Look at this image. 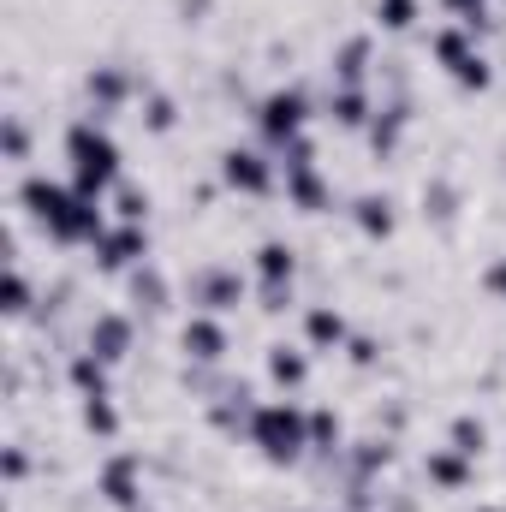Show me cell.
Returning a JSON list of instances; mask_svg holds the SVG:
<instances>
[{"label":"cell","instance_id":"f1b7e54d","mask_svg":"<svg viewBox=\"0 0 506 512\" xmlns=\"http://www.w3.org/2000/svg\"><path fill=\"white\" fill-rule=\"evenodd\" d=\"M370 24H376L381 36H417L423 0H370Z\"/></svg>","mask_w":506,"mask_h":512},{"label":"cell","instance_id":"836d02e7","mask_svg":"<svg viewBox=\"0 0 506 512\" xmlns=\"http://www.w3.org/2000/svg\"><path fill=\"white\" fill-rule=\"evenodd\" d=\"M30 161V126L18 108H6V167H24Z\"/></svg>","mask_w":506,"mask_h":512},{"label":"cell","instance_id":"f35d334b","mask_svg":"<svg viewBox=\"0 0 506 512\" xmlns=\"http://www.w3.org/2000/svg\"><path fill=\"white\" fill-rule=\"evenodd\" d=\"M501 78H506V54H501Z\"/></svg>","mask_w":506,"mask_h":512},{"label":"cell","instance_id":"ffe728a7","mask_svg":"<svg viewBox=\"0 0 506 512\" xmlns=\"http://www.w3.org/2000/svg\"><path fill=\"white\" fill-rule=\"evenodd\" d=\"M262 376H268V387L274 393H304L310 387V352L304 346H286V340H274L268 352H262Z\"/></svg>","mask_w":506,"mask_h":512},{"label":"cell","instance_id":"5bb4252c","mask_svg":"<svg viewBox=\"0 0 506 512\" xmlns=\"http://www.w3.org/2000/svg\"><path fill=\"white\" fill-rule=\"evenodd\" d=\"M411 120H417V114H411V96H405V90H399V96H381L376 120L364 126V155H370V161H393V155L405 149Z\"/></svg>","mask_w":506,"mask_h":512},{"label":"cell","instance_id":"4316f807","mask_svg":"<svg viewBox=\"0 0 506 512\" xmlns=\"http://www.w3.org/2000/svg\"><path fill=\"white\" fill-rule=\"evenodd\" d=\"M417 203H423V221H429V227H453L459 209H465V197H459V185H453L447 173H429L423 191H417Z\"/></svg>","mask_w":506,"mask_h":512},{"label":"cell","instance_id":"ac0fdd59","mask_svg":"<svg viewBox=\"0 0 506 512\" xmlns=\"http://www.w3.org/2000/svg\"><path fill=\"white\" fill-rule=\"evenodd\" d=\"M423 483H429L435 495H471V489H477V459H465V453H453V447L441 441V447L423 453Z\"/></svg>","mask_w":506,"mask_h":512},{"label":"cell","instance_id":"e575fe53","mask_svg":"<svg viewBox=\"0 0 506 512\" xmlns=\"http://www.w3.org/2000/svg\"><path fill=\"white\" fill-rule=\"evenodd\" d=\"M477 286H483V298H489V304H506V251L483 262V274H477Z\"/></svg>","mask_w":506,"mask_h":512},{"label":"cell","instance_id":"2e32d148","mask_svg":"<svg viewBox=\"0 0 506 512\" xmlns=\"http://www.w3.org/2000/svg\"><path fill=\"white\" fill-rule=\"evenodd\" d=\"M346 221H352V233H358L364 245H387V239L399 233V197H393V191H358V197L346 203Z\"/></svg>","mask_w":506,"mask_h":512},{"label":"cell","instance_id":"3957f363","mask_svg":"<svg viewBox=\"0 0 506 512\" xmlns=\"http://www.w3.org/2000/svg\"><path fill=\"white\" fill-rule=\"evenodd\" d=\"M245 447L268 471H292L310 459V405H298L292 393H274V399H256L251 423H245Z\"/></svg>","mask_w":506,"mask_h":512},{"label":"cell","instance_id":"f546056e","mask_svg":"<svg viewBox=\"0 0 506 512\" xmlns=\"http://www.w3.org/2000/svg\"><path fill=\"white\" fill-rule=\"evenodd\" d=\"M495 78H501V60H495L489 48H477L459 72H447V84H453L459 96H489V90H495Z\"/></svg>","mask_w":506,"mask_h":512},{"label":"cell","instance_id":"ba28073f","mask_svg":"<svg viewBox=\"0 0 506 512\" xmlns=\"http://www.w3.org/2000/svg\"><path fill=\"white\" fill-rule=\"evenodd\" d=\"M78 84H84V108L102 114V120H114V114L137 108V96H143V78L131 72L126 60H96V66H84Z\"/></svg>","mask_w":506,"mask_h":512},{"label":"cell","instance_id":"1f68e13d","mask_svg":"<svg viewBox=\"0 0 506 512\" xmlns=\"http://www.w3.org/2000/svg\"><path fill=\"white\" fill-rule=\"evenodd\" d=\"M0 477H6V495H24V483H30V447L18 435L0 447Z\"/></svg>","mask_w":506,"mask_h":512},{"label":"cell","instance_id":"7c38bea8","mask_svg":"<svg viewBox=\"0 0 506 512\" xmlns=\"http://www.w3.org/2000/svg\"><path fill=\"white\" fill-rule=\"evenodd\" d=\"M346 340H352V316L334 298H310L298 310V346L310 358H334V352H346Z\"/></svg>","mask_w":506,"mask_h":512},{"label":"cell","instance_id":"83f0119b","mask_svg":"<svg viewBox=\"0 0 506 512\" xmlns=\"http://www.w3.org/2000/svg\"><path fill=\"white\" fill-rule=\"evenodd\" d=\"M477 48H483V42H477V36H471L465 24H441V30L429 36V60H435L441 72H459V66H465V60H471Z\"/></svg>","mask_w":506,"mask_h":512},{"label":"cell","instance_id":"d6986e66","mask_svg":"<svg viewBox=\"0 0 506 512\" xmlns=\"http://www.w3.org/2000/svg\"><path fill=\"white\" fill-rule=\"evenodd\" d=\"M280 197H286V209H298V215H328L334 209V179L322 173V167H298V173H280Z\"/></svg>","mask_w":506,"mask_h":512},{"label":"cell","instance_id":"603a6c76","mask_svg":"<svg viewBox=\"0 0 506 512\" xmlns=\"http://www.w3.org/2000/svg\"><path fill=\"white\" fill-rule=\"evenodd\" d=\"M441 441H447L453 453L477 459V465H483V459L495 453V429H489V417H483V411H453V417H447V435H441Z\"/></svg>","mask_w":506,"mask_h":512},{"label":"cell","instance_id":"484cf974","mask_svg":"<svg viewBox=\"0 0 506 512\" xmlns=\"http://www.w3.org/2000/svg\"><path fill=\"white\" fill-rule=\"evenodd\" d=\"M179 120H185L179 96L161 90V84H143V96H137V126H143V137H173Z\"/></svg>","mask_w":506,"mask_h":512},{"label":"cell","instance_id":"5b68a950","mask_svg":"<svg viewBox=\"0 0 506 512\" xmlns=\"http://www.w3.org/2000/svg\"><path fill=\"white\" fill-rule=\"evenodd\" d=\"M251 274H256V298H262V316H286L298 304V274H304V256L292 239H256L251 245Z\"/></svg>","mask_w":506,"mask_h":512},{"label":"cell","instance_id":"7a4b0ae2","mask_svg":"<svg viewBox=\"0 0 506 512\" xmlns=\"http://www.w3.org/2000/svg\"><path fill=\"white\" fill-rule=\"evenodd\" d=\"M60 161H66V185L84 191V197H96V203H108L120 191V179H126L120 137L108 131L102 114H90V108L66 120V131H60Z\"/></svg>","mask_w":506,"mask_h":512},{"label":"cell","instance_id":"30bf717a","mask_svg":"<svg viewBox=\"0 0 506 512\" xmlns=\"http://www.w3.org/2000/svg\"><path fill=\"white\" fill-rule=\"evenodd\" d=\"M155 256V239L149 227H131V221H108V233L90 245V268L108 274V280H126L131 268H143Z\"/></svg>","mask_w":506,"mask_h":512},{"label":"cell","instance_id":"4fadbf2b","mask_svg":"<svg viewBox=\"0 0 506 512\" xmlns=\"http://www.w3.org/2000/svg\"><path fill=\"white\" fill-rule=\"evenodd\" d=\"M78 346H90L96 358H108L114 370L137 358V316L131 310H96L90 322H84V340Z\"/></svg>","mask_w":506,"mask_h":512},{"label":"cell","instance_id":"d590c367","mask_svg":"<svg viewBox=\"0 0 506 512\" xmlns=\"http://www.w3.org/2000/svg\"><path fill=\"white\" fill-rule=\"evenodd\" d=\"M209 12H215V0H173V18L179 24H203Z\"/></svg>","mask_w":506,"mask_h":512},{"label":"cell","instance_id":"7402d4cb","mask_svg":"<svg viewBox=\"0 0 506 512\" xmlns=\"http://www.w3.org/2000/svg\"><path fill=\"white\" fill-rule=\"evenodd\" d=\"M126 298H131V316H167L173 310V286H167V274H161L155 256L126 274Z\"/></svg>","mask_w":506,"mask_h":512},{"label":"cell","instance_id":"cb8c5ba5","mask_svg":"<svg viewBox=\"0 0 506 512\" xmlns=\"http://www.w3.org/2000/svg\"><path fill=\"white\" fill-rule=\"evenodd\" d=\"M66 387H72L78 399L114 393V364H108V358H96L90 346H72V352H66Z\"/></svg>","mask_w":506,"mask_h":512},{"label":"cell","instance_id":"ab89813d","mask_svg":"<svg viewBox=\"0 0 506 512\" xmlns=\"http://www.w3.org/2000/svg\"><path fill=\"white\" fill-rule=\"evenodd\" d=\"M501 453H506V447H501Z\"/></svg>","mask_w":506,"mask_h":512},{"label":"cell","instance_id":"9a60e30c","mask_svg":"<svg viewBox=\"0 0 506 512\" xmlns=\"http://www.w3.org/2000/svg\"><path fill=\"white\" fill-rule=\"evenodd\" d=\"M376 84H328V96H322V120L334 131H346V137H364V126L376 120Z\"/></svg>","mask_w":506,"mask_h":512},{"label":"cell","instance_id":"8d00e7d4","mask_svg":"<svg viewBox=\"0 0 506 512\" xmlns=\"http://www.w3.org/2000/svg\"><path fill=\"white\" fill-rule=\"evenodd\" d=\"M477 512H506V501H477Z\"/></svg>","mask_w":506,"mask_h":512},{"label":"cell","instance_id":"4dcf8cb0","mask_svg":"<svg viewBox=\"0 0 506 512\" xmlns=\"http://www.w3.org/2000/svg\"><path fill=\"white\" fill-rule=\"evenodd\" d=\"M108 209H114V221L149 227V215H155V191H149V185H137V179H120V191L108 197Z\"/></svg>","mask_w":506,"mask_h":512},{"label":"cell","instance_id":"74e56055","mask_svg":"<svg viewBox=\"0 0 506 512\" xmlns=\"http://www.w3.org/2000/svg\"><path fill=\"white\" fill-rule=\"evenodd\" d=\"M280 512H310V507H280Z\"/></svg>","mask_w":506,"mask_h":512},{"label":"cell","instance_id":"277c9868","mask_svg":"<svg viewBox=\"0 0 506 512\" xmlns=\"http://www.w3.org/2000/svg\"><path fill=\"white\" fill-rule=\"evenodd\" d=\"M310 120H316V102H310L304 84H274V90H262L251 102V126L268 155H280L286 143H298L310 131Z\"/></svg>","mask_w":506,"mask_h":512},{"label":"cell","instance_id":"d6a6232c","mask_svg":"<svg viewBox=\"0 0 506 512\" xmlns=\"http://www.w3.org/2000/svg\"><path fill=\"white\" fill-rule=\"evenodd\" d=\"M381 352H387V346H381V334H364V328H352V340H346V352H340V358H346L352 370H376Z\"/></svg>","mask_w":506,"mask_h":512},{"label":"cell","instance_id":"6da1fadb","mask_svg":"<svg viewBox=\"0 0 506 512\" xmlns=\"http://www.w3.org/2000/svg\"><path fill=\"white\" fill-rule=\"evenodd\" d=\"M102 209L108 203H96V197H84V191H72V185H60L48 173H24L18 191H12V215L30 221L60 251H90L108 233V215Z\"/></svg>","mask_w":506,"mask_h":512},{"label":"cell","instance_id":"44dd1931","mask_svg":"<svg viewBox=\"0 0 506 512\" xmlns=\"http://www.w3.org/2000/svg\"><path fill=\"white\" fill-rule=\"evenodd\" d=\"M36 280H30V262H24V251H18V239H6V322L18 328V322H30L36 316Z\"/></svg>","mask_w":506,"mask_h":512},{"label":"cell","instance_id":"d4e9b609","mask_svg":"<svg viewBox=\"0 0 506 512\" xmlns=\"http://www.w3.org/2000/svg\"><path fill=\"white\" fill-rule=\"evenodd\" d=\"M78 429H84L90 441H102V447H114V441L126 435V411H120V399H114V393H96V399H78Z\"/></svg>","mask_w":506,"mask_h":512},{"label":"cell","instance_id":"52a82bcc","mask_svg":"<svg viewBox=\"0 0 506 512\" xmlns=\"http://www.w3.org/2000/svg\"><path fill=\"white\" fill-rule=\"evenodd\" d=\"M96 495H102L108 512H137L149 501V459H143V447H114L96 465Z\"/></svg>","mask_w":506,"mask_h":512},{"label":"cell","instance_id":"e0dca14e","mask_svg":"<svg viewBox=\"0 0 506 512\" xmlns=\"http://www.w3.org/2000/svg\"><path fill=\"white\" fill-rule=\"evenodd\" d=\"M376 66H381V48L370 30H358L340 48H328V84H376Z\"/></svg>","mask_w":506,"mask_h":512},{"label":"cell","instance_id":"9c48e42d","mask_svg":"<svg viewBox=\"0 0 506 512\" xmlns=\"http://www.w3.org/2000/svg\"><path fill=\"white\" fill-rule=\"evenodd\" d=\"M173 340H179V358L191 370H221L233 358V328H227V316H209V310H191Z\"/></svg>","mask_w":506,"mask_h":512},{"label":"cell","instance_id":"60d3db41","mask_svg":"<svg viewBox=\"0 0 506 512\" xmlns=\"http://www.w3.org/2000/svg\"><path fill=\"white\" fill-rule=\"evenodd\" d=\"M501 6H506V0H501Z\"/></svg>","mask_w":506,"mask_h":512},{"label":"cell","instance_id":"8fae6325","mask_svg":"<svg viewBox=\"0 0 506 512\" xmlns=\"http://www.w3.org/2000/svg\"><path fill=\"white\" fill-rule=\"evenodd\" d=\"M185 298H191V310H209V316H233V310L251 298V280H245L233 262H203V268L191 274Z\"/></svg>","mask_w":506,"mask_h":512},{"label":"cell","instance_id":"8992f818","mask_svg":"<svg viewBox=\"0 0 506 512\" xmlns=\"http://www.w3.org/2000/svg\"><path fill=\"white\" fill-rule=\"evenodd\" d=\"M215 185L227 197H245V203H262L280 191V161L262 149V143H221L215 149Z\"/></svg>","mask_w":506,"mask_h":512}]
</instances>
